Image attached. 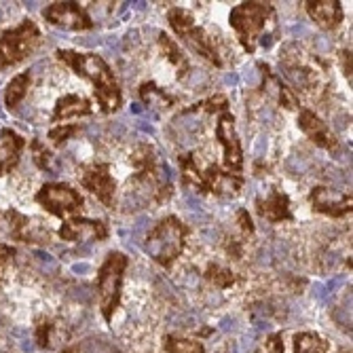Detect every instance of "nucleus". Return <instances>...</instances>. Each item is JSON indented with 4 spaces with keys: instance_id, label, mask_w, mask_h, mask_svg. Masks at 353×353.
<instances>
[{
    "instance_id": "obj_20",
    "label": "nucleus",
    "mask_w": 353,
    "mask_h": 353,
    "mask_svg": "<svg viewBox=\"0 0 353 353\" xmlns=\"http://www.w3.org/2000/svg\"><path fill=\"white\" fill-rule=\"evenodd\" d=\"M89 114H93L91 100L83 98V95H77V93H68V95H61V98L55 102L51 121L59 125L68 119H81V117H89Z\"/></svg>"
},
{
    "instance_id": "obj_2",
    "label": "nucleus",
    "mask_w": 353,
    "mask_h": 353,
    "mask_svg": "<svg viewBox=\"0 0 353 353\" xmlns=\"http://www.w3.org/2000/svg\"><path fill=\"white\" fill-rule=\"evenodd\" d=\"M279 63L285 79L292 83L290 89L296 95L301 91L313 104L326 102L332 81L328 77L324 61H319L317 57H309V53H305L299 45L290 43L283 47Z\"/></svg>"
},
{
    "instance_id": "obj_15",
    "label": "nucleus",
    "mask_w": 353,
    "mask_h": 353,
    "mask_svg": "<svg viewBox=\"0 0 353 353\" xmlns=\"http://www.w3.org/2000/svg\"><path fill=\"white\" fill-rule=\"evenodd\" d=\"M309 203L319 214L330 218H343L351 214L353 197L351 192H343L330 186H313L309 192Z\"/></svg>"
},
{
    "instance_id": "obj_3",
    "label": "nucleus",
    "mask_w": 353,
    "mask_h": 353,
    "mask_svg": "<svg viewBox=\"0 0 353 353\" xmlns=\"http://www.w3.org/2000/svg\"><path fill=\"white\" fill-rule=\"evenodd\" d=\"M229 23L245 53L269 47L277 37V11L271 3H241L231 9Z\"/></svg>"
},
{
    "instance_id": "obj_6",
    "label": "nucleus",
    "mask_w": 353,
    "mask_h": 353,
    "mask_svg": "<svg viewBox=\"0 0 353 353\" xmlns=\"http://www.w3.org/2000/svg\"><path fill=\"white\" fill-rule=\"evenodd\" d=\"M168 23L174 30V34L199 57H203L205 61H210L216 68H224V59L222 53L218 49L216 39L210 34V32L199 26L195 21V15L190 11L182 9V7H174L168 11Z\"/></svg>"
},
{
    "instance_id": "obj_24",
    "label": "nucleus",
    "mask_w": 353,
    "mask_h": 353,
    "mask_svg": "<svg viewBox=\"0 0 353 353\" xmlns=\"http://www.w3.org/2000/svg\"><path fill=\"white\" fill-rule=\"evenodd\" d=\"M30 85H32V74L30 72H21V74L13 77L7 83V89H5V106L9 110H15L17 108V104L28 95Z\"/></svg>"
},
{
    "instance_id": "obj_1",
    "label": "nucleus",
    "mask_w": 353,
    "mask_h": 353,
    "mask_svg": "<svg viewBox=\"0 0 353 353\" xmlns=\"http://www.w3.org/2000/svg\"><path fill=\"white\" fill-rule=\"evenodd\" d=\"M57 59L63 61L66 66L93 87L95 102L104 114H112L123 106L121 87L108 66V61L98 53H83V51H70L59 49L55 51Z\"/></svg>"
},
{
    "instance_id": "obj_36",
    "label": "nucleus",
    "mask_w": 353,
    "mask_h": 353,
    "mask_svg": "<svg viewBox=\"0 0 353 353\" xmlns=\"http://www.w3.org/2000/svg\"><path fill=\"white\" fill-rule=\"evenodd\" d=\"M61 353H77L74 349H68V351H61Z\"/></svg>"
},
{
    "instance_id": "obj_34",
    "label": "nucleus",
    "mask_w": 353,
    "mask_h": 353,
    "mask_svg": "<svg viewBox=\"0 0 353 353\" xmlns=\"http://www.w3.org/2000/svg\"><path fill=\"white\" fill-rule=\"evenodd\" d=\"M265 353H283V339L279 332L267 336L265 341Z\"/></svg>"
},
{
    "instance_id": "obj_18",
    "label": "nucleus",
    "mask_w": 353,
    "mask_h": 353,
    "mask_svg": "<svg viewBox=\"0 0 353 353\" xmlns=\"http://www.w3.org/2000/svg\"><path fill=\"white\" fill-rule=\"evenodd\" d=\"M305 11L317 28L326 32L336 30L345 19V11L339 0H307Z\"/></svg>"
},
{
    "instance_id": "obj_13",
    "label": "nucleus",
    "mask_w": 353,
    "mask_h": 353,
    "mask_svg": "<svg viewBox=\"0 0 353 353\" xmlns=\"http://www.w3.org/2000/svg\"><path fill=\"white\" fill-rule=\"evenodd\" d=\"M43 17L51 26L70 32H87L93 28V19L79 3H51L43 9Z\"/></svg>"
},
{
    "instance_id": "obj_11",
    "label": "nucleus",
    "mask_w": 353,
    "mask_h": 353,
    "mask_svg": "<svg viewBox=\"0 0 353 353\" xmlns=\"http://www.w3.org/2000/svg\"><path fill=\"white\" fill-rule=\"evenodd\" d=\"M79 182L102 205L112 208L117 195V180L110 174V163H89L79 170Z\"/></svg>"
},
{
    "instance_id": "obj_31",
    "label": "nucleus",
    "mask_w": 353,
    "mask_h": 353,
    "mask_svg": "<svg viewBox=\"0 0 353 353\" xmlns=\"http://www.w3.org/2000/svg\"><path fill=\"white\" fill-rule=\"evenodd\" d=\"M30 152H32V161H34V165L39 170H49L51 168V152L39 138L30 142Z\"/></svg>"
},
{
    "instance_id": "obj_28",
    "label": "nucleus",
    "mask_w": 353,
    "mask_h": 353,
    "mask_svg": "<svg viewBox=\"0 0 353 353\" xmlns=\"http://www.w3.org/2000/svg\"><path fill=\"white\" fill-rule=\"evenodd\" d=\"M184 112H205V114H222V112H229V98L222 93H216L208 100H201L199 104L186 108Z\"/></svg>"
},
{
    "instance_id": "obj_5",
    "label": "nucleus",
    "mask_w": 353,
    "mask_h": 353,
    "mask_svg": "<svg viewBox=\"0 0 353 353\" xmlns=\"http://www.w3.org/2000/svg\"><path fill=\"white\" fill-rule=\"evenodd\" d=\"M130 161L134 168L132 184L146 188L152 203H157V205L165 203L172 197V186L168 184L165 168L161 165V161H159V154H157L154 146L148 142H140L134 148Z\"/></svg>"
},
{
    "instance_id": "obj_25",
    "label": "nucleus",
    "mask_w": 353,
    "mask_h": 353,
    "mask_svg": "<svg viewBox=\"0 0 353 353\" xmlns=\"http://www.w3.org/2000/svg\"><path fill=\"white\" fill-rule=\"evenodd\" d=\"M294 353H330V343L317 332H301L294 336Z\"/></svg>"
},
{
    "instance_id": "obj_7",
    "label": "nucleus",
    "mask_w": 353,
    "mask_h": 353,
    "mask_svg": "<svg viewBox=\"0 0 353 353\" xmlns=\"http://www.w3.org/2000/svg\"><path fill=\"white\" fill-rule=\"evenodd\" d=\"M130 267V259L119 252L112 250L106 254L104 263L98 269V277H95V290H98L100 299V311L106 322H112V315L117 313L121 305V294H123V279L125 271Z\"/></svg>"
},
{
    "instance_id": "obj_4",
    "label": "nucleus",
    "mask_w": 353,
    "mask_h": 353,
    "mask_svg": "<svg viewBox=\"0 0 353 353\" xmlns=\"http://www.w3.org/2000/svg\"><path fill=\"white\" fill-rule=\"evenodd\" d=\"M188 233L190 229L178 216H165L148 231L144 239V250L157 265L170 269L182 256Z\"/></svg>"
},
{
    "instance_id": "obj_21",
    "label": "nucleus",
    "mask_w": 353,
    "mask_h": 353,
    "mask_svg": "<svg viewBox=\"0 0 353 353\" xmlns=\"http://www.w3.org/2000/svg\"><path fill=\"white\" fill-rule=\"evenodd\" d=\"M159 49H161L163 57L172 63L174 70H176V77L178 79H184L190 70V63H188V57L184 55V51L180 49L178 41H174L170 34H165V32H161L159 34Z\"/></svg>"
},
{
    "instance_id": "obj_35",
    "label": "nucleus",
    "mask_w": 353,
    "mask_h": 353,
    "mask_svg": "<svg viewBox=\"0 0 353 353\" xmlns=\"http://www.w3.org/2000/svg\"><path fill=\"white\" fill-rule=\"evenodd\" d=\"M341 66H343V74L351 81V70H353V66H351V49H343L341 51Z\"/></svg>"
},
{
    "instance_id": "obj_16",
    "label": "nucleus",
    "mask_w": 353,
    "mask_h": 353,
    "mask_svg": "<svg viewBox=\"0 0 353 353\" xmlns=\"http://www.w3.org/2000/svg\"><path fill=\"white\" fill-rule=\"evenodd\" d=\"M299 130L319 148H324L328 152H336L339 150V140L332 134V130L328 127V123H324V119L319 117L315 110L311 108H301L299 112Z\"/></svg>"
},
{
    "instance_id": "obj_22",
    "label": "nucleus",
    "mask_w": 353,
    "mask_h": 353,
    "mask_svg": "<svg viewBox=\"0 0 353 353\" xmlns=\"http://www.w3.org/2000/svg\"><path fill=\"white\" fill-rule=\"evenodd\" d=\"M138 95L148 108H154V110H170L172 106H176L174 95H170L161 87H157V83H152V81L142 83L138 89Z\"/></svg>"
},
{
    "instance_id": "obj_14",
    "label": "nucleus",
    "mask_w": 353,
    "mask_h": 353,
    "mask_svg": "<svg viewBox=\"0 0 353 353\" xmlns=\"http://www.w3.org/2000/svg\"><path fill=\"white\" fill-rule=\"evenodd\" d=\"M61 241L83 243V241H106L110 237V229L104 220H91V218H68L57 231Z\"/></svg>"
},
{
    "instance_id": "obj_23",
    "label": "nucleus",
    "mask_w": 353,
    "mask_h": 353,
    "mask_svg": "<svg viewBox=\"0 0 353 353\" xmlns=\"http://www.w3.org/2000/svg\"><path fill=\"white\" fill-rule=\"evenodd\" d=\"M180 165V178L184 186H192L197 192L201 190V165H199V154L197 152H184L178 157Z\"/></svg>"
},
{
    "instance_id": "obj_29",
    "label": "nucleus",
    "mask_w": 353,
    "mask_h": 353,
    "mask_svg": "<svg viewBox=\"0 0 353 353\" xmlns=\"http://www.w3.org/2000/svg\"><path fill=\"white\" fill-rule=\"evenodd\" d=\"M79 132H81V127H79V125L59 123V125H55V127H51V130H49L47 140H49L53 146H61V144H66L68 140H72Z\"/></svg>"
},
{
    "instance_id": "obj_26",
    "label": "nucleus",
    "mask_w": 353,
    "mask_h": 353,
    "mask_svg": "<svg viewBox=\"0 0 353 353\" xmlns=\"http://www.w3.org/2000/svg\"><path fill=\"white\" fill-rule=\"evenodd\" d=\"M203 275H205V279H208L214 288H218V290H227V288H233V285L239 281V275H237V273H233L231 269L222 267V265H218V263H210Z\"/></svg>"
},
{
    "instance_id": "obj_9",
    "label": "nucleus",
    "mask_w": 353,
    "mask_h": 353,
    "mask_svg": "<svg viewBox=\"0 0 353 353\" xmlns=\"http://www.w3.org/2000/svg\"><path fill=\"white\" fill-rule=\"evenodd\" d=\"M34 199L51 216L63 218V220L74 218L85 205L81 192L77 188H72L70 184H66V182H47V184H43Z\"/></svg>"
},
{
    "instance_id": "obj_10",
    "label": "nucleus",
    "mask_w": 353,
    "mask_h": 353,
    "mask_svg": "<svg viewBox=\"0 0 353 353\" xmlns=\"http://www.w3.org/2000/svg\"><path fill=\"white\" fill-rule=\"evenodd\" d=\"M216 140L222 148V165L231 174H239L243 170V148L235 130V117L231 112L218 114L216 123Z\"/></svg>"
},
{
    "instance_id": "obj_27",
    "label": "nucleus",
    "mask_w": 353,
    "mask_h": 353,
    "mask_svg": "<svg viewBox=\"0 0 353 353\" xmlns=\"http://www.w3.org/2000/svg\"><path fill=\"white\" fill-rule=\"evenodd\" d=\"M163 351L165 353H205L203 343L195 339H186L180 334H168L163 339Z\"/></svg>"
},
{
    "instance_id": "obj_17",
    "label": "nucleus",
    "mask_w": 353,
    "mask_h": 353,
    "mask_svg": "<svg viewBox=\"0 0 353 353\" xmlns=\"http://www.w3.org/2000/svg\"><path fill=\"white\" fill-rule=\"evenodd\" d=\"M254 205H256V214L271 224L294 220L290 197H288L283 190H273L267 197H259Z\"/></svg>"
},
{
    "instance_id": "obj_8",
    "label": "nucleus",
    "mask_w": 353,
    "mask_h": 353,
    "mask_svg": "<svg viewBox=\"0 0 353 353\" xmlns=\"http://www.w3.org/2000/svg\"><path fill=\"white\" fill-rule=\"evenodd\" d=\"M43 43V32L37 21L23 19L19 26L0 34V70L11 68L30 57Z\"/></svg>"
},
{
    "instance_id": "obj_12",
    "label": "nucleus",
    "mask_w": 353,
    "mask_h": 353,
    "mask_svg": "<svg viewBox=\"0 0 353 353\" xmlns=\"http://www.w3.org/2000/svg\"><path fill=\"white\" fill-rule=\"evenodd\" d=\"M245 186V178L239 174H231L227 170H220L216 163H208L201 170V195L214 197H235Z\"/></svg>"
},
{
    "instance_id": "obj_37",
    "label": "nucleus",
    "mask_w": 353,
    "mask_h": 353,
    "mask_svg": "<svg viewBox=\"0 0 353 353\" xmlns=\"http://www.w3.org/2000/svg\"><path fill=\"white\" fill-rule=\"evenodd\" d=\"M345 353H351V351H345Z\"/></svg>"
},
{
    "instance_id": "obj_30",
    "label": "nucleus",
    "mask_w": 353,
    "mask_h": 353,
    "mask_svg": "<svg viewBox=\"0 0 353 353\" xmlns=\"http://www.w3.org/2000/svg\"><path fill=\"white\" fill-rule=\"evenodd\" d=\"M34 336H37V343L39 347L43 349H51L53 347V341H55V324L51 319H39L37 322V328H34Z\"/></svg>"
},
{
    "instance_id": "obj_32",
    "label": "nucleus",
    "mask_w": 353,
    "mask_h": 353,
    "mask_svg": "<svg viewBox=\"0 0 353 353\" xmlns=\"http://www.w3.org/2000/svg\"><path fill=\"white\" fill-rule=\"evenodd\" d=\"M237 224H239V231H241V235L245 237V235H254V222H252V216L248 214V210H237Z\"/></svg>"
},
{
    "instance_id": "obj_19",
    "label": "nucleus",
    "mask_w": 353,
    "mask_h": 353,
    "mask_svg": "<svg viewBox=\"0 0 353 353\" xmlns=\"http://www.w3.org/2000/svg\"><path fill=\"white\" fill-rule=\"evenodd\" d=\"M26 148V140L11 127L0 130V178L13 172Z\"/></svg>"
},
{
    "instance_id": "obj_33",
    "label": "nucleus",
    "mask_w": 353,
    "mask_h": 353,
    "mask_svg": "<svg viewBox=\"0 0 353 353\" xmlns=\"http://www.w3.org/2000/svg\"><path fill=\"white\" fill-rule=\"evenodd\" d=\"M13 256H15V248H11L7 243H0V281H3V273L11 265Z\"/></svg>"
}]
</instances>
